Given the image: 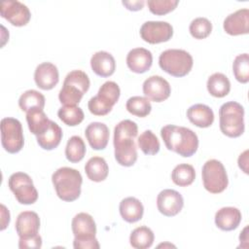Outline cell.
<instances>
[{
    "label": "cell",
    "instance_id": "27",
    "mask_svg": "<svg viewBox=\"0 0 249 249\" xmlns=\"http://www.w3.org/2000/svg\"><path fill=\"white\" fill-rule=\"evenodd\" d=\"M26 122L29 130L36 136L45 132L51 124V120L42 109H33L26 112Z\"/></svg>",
    "mask_w": 249,
    "mask_h": 249
},
{
    "label": "cell",
    "instance_id": "37",
    "mask_svg": "<svg viewBox=\"0 0 249 249\" xmlns=\"http://www.w3.org/2000/svg\"><path fill=\"white\" fill-rule=\"evenodd\" d=\"M189 30L195 39H204L210 35L212 31V23L208 18L199 17L192 20Z\"/></svg>",
    "mask_w": 249,
    "mask_h": 249
},
{
    "label": "cell",
    "instance_id": "9",
    "mask_svg": "<svg viewBox=\"0 0 249 249\" xmlns=\"http://www.w3.org/2000/svg\"><path fill=\"white\" fill-rule=\"evenodd\" d=\"M201 176L205 190L211 194H220L228 187L229 179L226 168L218 160H207L202 166Z\"/></svg>",
    "mask_w": 249,
    "mask_h": 249
},
{
    "label": "cell",
    "instance_id": "15",
    "mask_svg": "<svg viewBox=\"0 0 249 249\" xmlns=\"http://www.w3.org/2000/svg\"><path fill=\"white\" fill-rule=\"evenodd\" d=\"M170 92L169 83L161 76H150L143 83V93L152 101L162 102L169 97Z\"/></svg>",
    "mask_w": 249,
    "mask_h": 249
},
{
    "label": "cell",
    "instance_id": "26",
    "mask_svg": "<svg viewBox=\"0 0 249 249\" xmlns=\"http://www.w3.org/2000/svg\"><path fill=\"white\" fill-rule=\"evenodd\" d=\"M36 137L37 143L42 149L51 151L59 145L62 138V129L56 123L51 121L49 128Z\"/></svg>",
    "mask_w": 249,
    "mask_h": 249
},
{
    "label": "cell",
    "instance_id": "24",
    "mask_svg": "<svg viewBox=\"0 0 249 249\" xmlns=\"http://www.w3.org/2000/svg\"><path fill=\"white\" fill-rule=\"evenodd\" d=\"M120 214L127 223H135L142 219L144 207L142 202L133 196L124 198L120 202Z\"/></svg>",
    "mask_w": 249,
    "mask_h": 249
},
{
    "label": "cell",
    "instance_id": "14",
    "mask_svg": "<svg viewBox=\"0 0 249 249\" xmlns=\"http://www.w3.org/2000/svg\"><path fill=\"white\" fill-rule=\"evenodd\" d=\"M157 206L162 215L172 217L182 210L184 199L179 192L172 189H165L158 195Z\"/></svg>",
    "mask_w": 249,
    "mask_h": 249
},
{
    "label": "cell",
    "instance_id": "4",
    "mask_svg": "<svg viewBox=\"0 0 249 249\" xmlns=\"http://www.w3.org/2000/svg\"><path fill=\"white\" fill-rule=\"evenodd\" d=\"M89 78L86 72L82 70H73L69 72L58 93V99L63 105L77 106L83 95L89 89Z\"/></svg>",
    "mask_w": 249,
    "mask_h": 249
},
{
    "label": "cell",
    "instance_id": "5",
    "mask_svg": "<svg viewBox=\"0 0 249 249\" xmlns=\"http://www.w3.org/2000/svg\"><path fill=\"white\" fill-rule=\"evenodd\" d=\"M74 234L75 249H98L100 247L95 237L96 225L93 218L85 212L78 213L71 223Z\"/></svg>",
    "mask_w": 249,
    "mask_h": 249
},
{
    "label": "cell",
    "instance_id": "17",
    "mask_svg": "<svg viewBox=\"0 0 249 249\" xmlns=\"http://www.w3.org/2000/svg\"><path fill=\"white\" fill-rule=\"evenodd\" d=\"M34 81L41 89L49 90L53 89L59 81L57 67L51 62L39 64L34 72Z\"/></svg>",
    "mask_w": 249,
    "mask_h": 249
},
{
    "label": "cell",
    "instance_id": "25",
    "mask_svg": "<svg viewBox=\"0 0 249 249\" xmlns=\"http://www.w3.org/2000/svg\"><path fill=\"white\" fill-rule=\"evenodd\" d=\"M85 172L89 180L93 182H101L107 178L109 167L103 158L92 157L87 161Z\"/></svg>",
    "mask_w": 249,
    "mask_h": 249
},
{
    "label": "cell",
    "instance_id": "38",
    "mask_svg": "<svg viewBox=\"0 0 249 249\" xmlns=\"http://www.w3.org/2000/svg\"><path fill=\"white\" fill-rule=\"evenodd\" d=\"M148 8L154 15L162 16L173 11L179 4L178 0H148Z\"/></svg>",
    "mask_w": 249,
    "mask_h": 249
},
{
    "label": "cell",
    "instance_id": "7",
    "mask_svg": "<svg viewBox=\"0 0 249 249\" xmlns=\"http://www.w3.org/2000/svg\"><path fill=\"white\" fill-rule=\"evenodd\" d=\"M193 64V56L185 50L168 49L159 57L160 67L174 77H184L189 74Z\"/></svg>",
    "mask_w": 249,
    "mask_h": 249
},
{
    "label": "cell",
    "instance_id": "34",
    "mask_svg": "<svg viewBox=\"0 0 249 249\" xmlns=\"http://www.w3.org/2000/svg\"><path fill=\"white\" fill-rule=\"evenodd\" d=\"M125 108L130 114L139 118H144L151 113L152 105L147 97L136 95L127 99Z\"/></svg>",
    "mask_w": 249,
    "mask_h": 249
},
{
    "label": "cell",
    "instance_id": "19",
    "mask_svg": "<svg viewBox=\"0 0 249 249\" xmlns=\"http://www.w3.org/2000/svg\"><path fill=\"white\" fill-rule=\"evenodd\" d=\"M85 135L89 146L93 150H103L108 144L110 133L109 128L105 124L93 122L87 126Z\"/></svg>",
    "mask_w": 249,
    "mask_h": 249
},
{
    "label": "cell",
    "instance_id": "20",
    "mask_svg": "<svg viewBox=\"0 0 249 249\" xmlns=\"http://www.w3.org/2000/svg\"><path fill=\"white\" fill-rule=\"evenodd\" d=\"M16 231L19 237H29L38 234L40 218L34 211L20 212L16 221Z\"/></svg>",
    "mask_w": 249,
    "mask_h": 249
},
{
    "label": "cell",
    "instance_id": "32",
    "mask_svg": "<svg viewBox=\"0 0 249 249\" xmlns=\"http://www.w3.org/2000/svg\"><path fill=\"white\" fill-rule=\"evenodd\" d=\"M86 151V145L82 137L73 135L67 141L65 147V157L70 162H78L84 159Z\"/></svg>",
    "mask_w": 249,
    "mask_h": 249
},
{
    "label": "cell",
    "instance_id": "23",
    "mask_svg": "<svg viewBox=\"0 0 249 249\" xmlns=\"http://www.w3.org/2000/svg\"><path fill=\"white\" fill-rule=\"evenodd\" d=\"M187 117L189 121L198 127H208L214 122L213 110L205 104H195L187 110Z\"/></svg>",
    "mask_w": 249,
    "mask_h": 249
},
{
    "label": "cell",
    "instance_id": "18",
    "mask_svg": "<svg viewBox=\"0 0 249 249\" xmlns=\"http://www.w3.org/2000/svg\"><path fill=\"white\" fill-rule=\"evenodd\" d=\"M152 63V53L145 48L132 49L126 55V65L134 73H145L151 68Z\"/></svg>",
    "mask_w": 249,
    "mask_h": 249
},
{
    "label": "cell",
    "instance_id": "1",
    "mask_svg": "<svg viewBox=\"0 0 249 249\" xmlns=\"http://www.w3.org/2000/svg\"><path fill=\"white\" fill-rule=\"evenodd\" d=\"M138 126L130 120L121 121L114 128L115 159L123 166H132L137 160V148L134 138L137 136Z\"/></svg>",
    "mask_w": 249,
    "mask_h": 249
},
{
    "label": "cell",
    "instance_id": "22",
    "mask_svg": "<svg viewBox=\"0 0 249 249\" xmlns=\"http://www.w3.org/2000/svg\"><path fill=\"white\" fill-rule=\"evenodd\" d=\"M90 66L92 71L100 77H109L114 74L116 69V61L114 56L105 51L96 52L90 58Z\"/></svg>",
    "mask_w": 249,
    "mask_h": 249
},
{
    "label": "cell",
    "instance_id": "2",
    "mask_svg": "<svg viewBox=\"0 0 249 249\" xmlns=\"http://www.w3.org/2000/svg\"><path fill=\"white\" fill-rule=\"evenodd\" d=\"M160 136L169 151H173L184 158L192 157L198 148L197 135L185 126L164 125L160 129Z\"/></svg>",
    "mask_w": 249,
    "mask_h": 249
},
{
    "label": "cell",
    "instance_id": "21",
    "mask_svg": "<svg viewBox=\"0 0 249 249\" xmlns=\"http://www.w3.org/2000/svg\"><path fill=\"white\" fill-rule=\"evenodd\" d=\"M241 218V212L238 208L232 206L222 207L215 214V224L220 230L230 231L239 226Z\"/></svg>",
    "mask_w": 249,
    "mask_h": 249
},
{
    "label": "cell",
    "instance_id": "29",
    "mask_svg": "<svg viewBox=\"0 0 249 249\" xmlns=\"http://www.w3.org/2000/svg\"><path fill=\"white\" fill-rule=\"evenodd\" d=\"M154 239L153 231L146 226H141L131 231L129 243L135 249H147L153 245Z\"/></svg>",
    "mask_w": 249,
    "mask_h": 249
},
{
    "label": "cell",
    "instance_id": "11",
    "mask_svg": "<svg viewBox=\"0 0 249 249\" xmlns=\"http://www.w3.org/2000/svg\"><path fill=\"white\" fill-rule=\"evenodd\" d=\"M10 190L21 204H33L38 199V192L30 176L24 172L13 173L8 180Z\"/></svg>",
    "mask_w": 249,
    "mask_h": 249
},
{
    "label": "cell",
    "instance_id": "31",
    "mask_svg": "<svg viewBox=\"0 0 249 249\" xmlns=\"http://www.w3.org/2000/svg\"><path fill=\"white\" fill-rule=\"evenodd\" d=\"M173 183L179 187H187L196 179V171L189 163H180L174 167L171 173Z\"/></svg>",
    "mask_w": 249,
    "mask_h": 249
},
{
    "label": "cell",
    "instance_id": "33",
    "mask_svg": "<svg viewBox=\"0 0 249 249\" xmlns=\"http://www.w3.org/2000/svg\"><path fill=\"white\" fill-rule=\"evenodd\" d=\"M57 116L61 122L69 126L80 124L85 118L84 112L80 107L70 105H64L60 107L57 111Z\"/></svg>",
    "mask_w": 249,
    "mask_h": 249
},
{
    "label": "cell",
    "instance_id": "13",
    "mask_svg": "<svg viewBox=\"0 0 249 249\" xmlns=\"http://www.w3.org/2000/svg\"><path fill=\"white\" fill-rule=\"evenodd\" d=\"M0 15L14 26H24L29 22L31 18L28 7L17 0L1 2Z\"/></svg>",
    "mask_w": 249,
    "mask_h": 249
},
{
    "label": "cell",
    "instance_id": "12",
    "mask_svg": "<svg viewBox=\"0 0 249 249\" xmlns=\"http://www.w3.org/2000/svg\"><path fill=\"white\" fill-rule=\"evenodd\" d=\"M173 35V27L167 21H146L140 27L141 38L149 44L167 42Z\"/></svg>",
    "mask_w": 249,
    "mask_h": 249
},
{
    "label": "cell",
    "instance_id": "30",
    "mask_svg": "<svg viewBox=\"0 0 249 249\" xmlns=\"http://www.w3.org/2000/svg\"><path fill=\"white\" fill-rule=\"evenodd\" d=\"M45 96L40 91L28 89L19 96L18 106L24 112H28L33 109L43 110L45 107Z\"/></svg>",
    "mask_w": 249,
    "mask_h": 249
},
{
    "label": "cell",
    "instance_id": "40",
    "mask_svg": "<svg viewBox=\"0 0 249 249\" xmlns=\"http://www.w3.org/2000/svg\"><path fill=\"white\" fill-rule=\"evenodd\" d=\"M123 5L129 11H139L143 8L145 1L136 0V1H123Z\"/></svg>",
    "mask_w": 249,
    "mask_h": 249
},
{
    "label": "cell",
    "instance_id": "36",
    "mask_svg": "<svg viewBox=\"0 0 249 249\" xmlns=\"http://www.w3.org/2000/svg\"><path fill=\"white\" fill-rule=\"evenodd\" d=\"M232 71L235 79L242 84L249 82V55L248 53L238 54L232 63Z\"/></svg>",
    "mask_w": 249,
    "mask_h": 249
},
{
    "label": "cell",
    "instance_id": "35",
    "mask_svg": "<svg viewBox=\"0 0 249 249\" xmlns=\"http://www.w3.org/2000/svg\"><path fill=\"white\" fill-rule=\"evenodd\" d=\"M137 141L140 150L145 155H156L160 151V141L152 130H145L142 132Z\"/></svg>",
    "mask_w": 249,
    "mask_h": 249
},
{
    "label": "cell",
    "instance_id": "28",
    "mask_svg": "<svg viewBox=\"0 0 249 249\" xmlns=\"http://www.w3.org/2000/svg\"><path fill=\"white\" fill-rule=\"evenodd\" d=\"M208 92L214 97H224L228 95L231 90V82L229 78L223 73L212 74L206 83Z\"/></svg>",
    "mask_w": 249,
    "mask_h": 249
},
{
    "label": "cell",
    "instance_id": "8",
    "mask_svg": "<svg viewBox=\"0 0 249 249\" xmlns=\"http://www.w3.org/2000/svg\"><path fill=\"white\" fill-rule=\"evenodd\" d=\"M121 94L120 87L113 81L105 82L98 89L97 95L89 100L88 107L95 116H105L111 112L113 106L118 102Z\"/></svg>",
    "mask_w": 249,
    "mask_h": 249
},
{
    "label": "cell",
    "instance_id": "39",
    "mask_svg": "<svg viewBox=\"0 0 249 249\" xmlns=\"http://www.w3.org/2000/svg\"><path fill=\"white\" fill-rule=\"evenodd\" d=\"M42 246V237L38 234L29 237H19L18 239V247L20 249L25 248H41Z\"/></svg>",
    "mask_w": 249,
    "mask_h": 249
},
{
    "label": "cell",
    "instance_id": "16",
    "mask_svg": "<svg viewBox=\"0 0 249 249\" xmlns=\"http://www.w3.org/2000/svg\"><path fill=\"white\" fill-rule=\"evenodd\" d=\"M223 27L226 33L232 36L247 34L249 32V10L244 8L230 14L225 18Z\"/></svg>",
    "mask_w": 249,
    "mask_h": 249
},
{
    "label": "cell",
    "instance_id": "6",
    "mask_svg": "<svg viewBox=\"0 0 249 249\" xmlns=\"http://www.w3.org/2000/svg\"><path fill=\"white\" fill-rule=\"evenodd\" d=\"M220 129L228 137H239L244 132V108L236 101L224 103L219 109Z\"/></svg>",
    "mask_w": 249,
    "mask_h": 249
},
{
    "label": "cell",
    "instance_id": "42",
    "mask_svg": "<svg viewBox=\"0 0 249 249\" xmlns=\"http://www.w3.org/2000/svg\"><path fill=\"white\" fill-rule=\"evenodd\" d=\"M1 230H5L10 223V212L4 204H1Z\"/></svg>",
    "mask_w": 249,
    "mask_h": 249
},
{
    "label": "cell",
    "instance_id": "3",
    "mask_svg": "<svg viewBox=\"0 0 249 249\" xmlns=\"http://www.w3.org/2000/svg\"><path fill=\"white\" fill-rule=\"evenodd\" d=\"M52 182L61 200L74 201L81 195L83 178L77 169L67 166L60 167L53 173Z\"/></svg>",
    "mask_w": 249,
    "mask_h": 249
},
{
    "label": "cell",
    "instance_id": "10",
    "mask_svg": "<svg viewBox=\"0 0 249 249\" xmlns=\"http://www.w3.org/2000/svg\"><path fill=\"white\" fill-rule=\"evenodd\" d=\"M1 143L10 154L18 153L24 145L22 125L15 118H4L1 121Z\"/></svg>",
    "mask_w": 249,
    "mask_h": 249
},
{
    "label": "cell",
    "instance_id": "41",
    "mask_svg": "<svg viewBox=\"0 0 249 249\" xmlns=\"http://www.w3.org/2000/svg\"><path fill=\"white\" fill-rule=\"evenodd\" d=\"M247 165H248V150H245L242 154H240L238 158V166L246 174H248Z\"/></svg>",
    "mask_w": 249,
    "mask_h": 249
}]
</instances>
